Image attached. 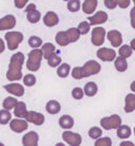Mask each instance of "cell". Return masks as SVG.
I'll list each match as a JSON object with an SVG mask.
<instances>
[{"instance_id":"6da1fadb","label":"cell","mask_w":135,"mask_h":146,"mask_svg":"<svg viewBox=\"0 0 135 146\" xmlns=\"http://www.w3.org/2000/svg\"><path fill=\"white\" fill-rule=\"evenodd\" d=\"M24 62V55L21 52H17L12 55L9 70L7 72V78L10 82H16L22 78V66Z\"/></svg>"},{"instance_id":"7a4b0ae2","label":"cell","mask_w":135,"mask_h":146,"mask_svg":"<svg viewBox=\"0 0 135 146\" xmlns=\"http://www.w3.org/2000/svg\"><path fill=\"white\" fill-rule=\"evenodd\" d=\"M101 70L100 64L96 60H89L82 67H75L72 70V76L75 80H81L84 77H89L98 74Z\"/></svg>"},{"instance_id":"3957f363","label":"cell","mask_w":135,"mask_h":146,"mask_svg":"<svg viewBox=\"0 0 135 146\" xmlns=\"http://www.w3.org/2000/svg\"><path fill=\"white\" fill-rule=\"evenodd\" d=\"M42 58H43V54H42L41 49L40 50H39L38 48H37V49H33V50L29 53V56H28L26 68H28L30 71H33V72L38 71L41 66Z\"/></svg>"},{"instance_id":"277c9868","label":"cell","mask_w":135,"mask_h":146,"mask_svg":"<svg viewBox=\"0 0 135 146\" xmlns=\"http://www.w3.org/2000/svg\"><path fill=\"white\" fill-rule=\"evenodd\" d=\"M4 37H5V41L7 44V48L11 51L17 50L19 44H21L23 40V34L20 32H9L5 34Z\"/></svg>"},{"instance_id":"5b68a950","label":"cell","mask_w":135,"mask_h":146,"mask_svg":"<svg viewBox=\"0 0 135 146\" xmlns=\"http://www.w3.org/2000/svg\"><path fill=\"white\" fill-rule=\"evenodd\" d=\"M121 125V117L117 114H113L110 117H105L100 120V126L106 130L117 129Z\"/></svg>"},{"instance_id":"8992f818","label":"cell","mask_w":135,"mask_h":146,"mask_svg":"<svg viewBox=\"0 0 135 146\" xmlns=\"http://www.w3.org/2000/svg\"><path fill=\"white\" fill-rule=\"evenodd\" d=\"M105 37H106V30L102 27H96L92 31L91 41L92 44L96 47H100L105 42Z\"/></svg>"},{"instance_id":"52a82bcc","label":"cell","mask_w":135,"mask_h":146,"mask_svg":"<svg viewBox=\"0 0 135 146\" xmlns=\"http://www.w3.org/2000/svg\"><path fill=\"white\" fill-rule=\"evenodd\" d=\"M62 139L66 143L71 146H79L82 142V138L79 133L72 132L67 129L66 131L62 132Z\"/></svg>"},{"instance_id":"ba28073f","label":"cell","mask_w":135,"mask_h":146,"mask_svg":"<svg viewBox=\"0 0 135 146\" xmlns=\"http://www.w3.org/2000/svg\"><path fill=\"white\" fill-rule=\"evenodd\" d=\"M96 55L102 62H113L116 58V52L109 48H100L97 50Z\"/></svg>"},{"instance_id":"9c48e42d","label":"cell","mask_w":135,"mask_h":146,"mask_svg":"<svg viewBox=\"0 0 135 146\" xmlns=\"http://www.w3.org/2000/svg\"><path fill=\"white\" fill-rule=\"evenodd\" d=\"M29 127L28 121L26 120H21V119H14V120L10 121V128L14 132L17 133H21L24 130H26Z\"/></svg>"},{"instance_id":"30bf717a","label":"cell","mask_w":135,"mask_h":146,"mask_svg":"<svg viewBox=\"0 0 135 146\" xmlns=\"http://www.w3.org/2000/svg\"><path fill=\"white\" fill-rule=\"evenodd\" d=\"M24 120L28 121V123H33V124L40 126L44 123V115L42 113L36 112V111H28L26 115L24 117Z\"/></svg>"},{"instance_id":"8fae6325","label":"cell","mask_w":135,"mask_h":146,"mask_svg":"<svg viewBox=\"0 0 135 146\" xmlns=\"http://www.w3.org/2000/svg\"><path fill=\"white\" fill-rule=\"evenodd\" d=\"M107 37L109 41L111 42L112 47L114 48H118L121 47V44H122V36H121V33L117 30H112L107 33Z\"/></svg>"},{"instance_id":"7c38bea8","label":"cell","mask_w":135,"mask_h":146,"mask_svg":"<svg viewBox=\"0 0 135 146\" xmlns=\"http://www.w3.org/2000/svg\"><path fill=\"white\" fill-rule=\"evenodd\" d=\"M88 20L91 26H96V25H101L105 23L108 20V14L103 11H99L93 16H89Z\"/></svg>"},{"instance_id":"4fadbf2b","label":"cell","mask_w":135,"mask_h":146,"mask_svg":"<svg viewBox=\"0 0 135 146\" xmlns=\"http://www.w3.org/2000/svg\"><path fill=\"white\" fill-rule=\"evenodd\" d=\"M16 26V18L14 15H7L0 19V31L12 30Z\"/></svg>"},{"instance_id":"5bb4252c","label":"cell","mask_w":135,"mask_h":146,"mask_svg":"<svg viewBox=\"0 0 135 146\" xmlns=\"http://www.w3.org/2000/svg\"><path fill=\"white\" fill-rule=\"evenodd\" d=\"M39 137L35 131H30L22 138V145L23 146H37L38 145Z\"/></svg>"},{"instance_id":"9a60e30c","label":"cell","mask_w":135,"mask_h":146,"mask_svg":"<svg viewBox=\"0 0 135 146\" xmlns=\"http://www.w3.org/2000/svg\"><path fill=\"white\" fill-rule=\"evenodd\" d=\"M3 88L7 92H10L11 94L15 95V96H18V98L24 94V88L20 84H15V83H13V84L5 85Z\"/></svg>"},{"instance_id":"2e32d148","label":"cell","mask_w":135,"mask_h":146,"mask_svg":"<svg viewBox=\"0 0 135 146\" xmlns=\"http://www.w3.org/2000/svg\"><path fill=\"white\" fill-rule=\"evenodd\" d=\"M59 22V17L55 12H47V14L43 16V23L47 27L51 28V27H55L56 25H58Z\"/></svg>"},{"instance_id":"e0dca14e","label":"cell","mask_w":135,"mask_h":146,"mask_svg":"<svg viewBox=\"0 0 135 146\" xmlns=\"http://www.w3.org/2000/svg\"><path fill=\"white\" fill-rule=\"evenodd\" d=\"M97 3L98 1L97 0H84V2L82 3V11L84 14L91 15L93 14L97 7Z\"/></svg>"},{"instance_id":"ac0fdd59","label":"cell","mask_w":135,"mask_h":146,"mask_svg":"<svg viewBox=\"0 0 135 146\" xmlns=\"http://www.w3.org/2000/svg\"><path fill=\"white\" fill-rule=\"evenodd\" d=\"M124 111L127 113L133 112L135 110V94L134 93H129L124 99Z\"/></svg>"},{"instance_id":"d6986e66","label":"cell","mask_w":135,"mask_h":146,"mask_svg":"<svg viewBox=\"0 0 135 146\" xmlns=\"http://www.w3.org/2000/svg\"><path fill=\"white\" fill-rule=\"evenodd\" d=\"M45 109H47V113H50V114H57L61 110V106H60L59 102L55 101V100H52V101H49L47 103Z\"/></svg>"},{"instance_id":"ffe728a7","label":"cell","mask_w":135,"mask_h":146,"mask_svg":"<svg viewBox=\"0 0 135 146\" xmlns=\"http://www.w3.org/2000/svg\"><path fill=\"white\" fill-rule=\"evenodd\" d=\"M59 126L63 129H71L74 126V120L71 115L65 114L59 119Z\"/></svg>"},{"instance_id":"44dd1931","label":"cell","mask_w":135,"mask_h":146,"mask_svg":"<svg viewBox=\"0 0 135 146\" xmlns=\"http://www.w3.org/2000/svg\"><path fill=\"white\" fill-rule=\"evenodd\" d=\"M114 66H115V69L118 71V72H124L126 70L128 69V62H127V59L122 57V56H118L114 59Z\"/></svg>"},{"instance_id":"7402d4cb","label":"cell","mask_w":135,"mask_h":146,"mask_svg":"<svg viewBox=\"0 0 135 146\" xmlns=\"http://www.w3.org/2000/svg\"><path fill=\"white\" fill-rule=\"evenodd\" d=\"M97 91H98V87H97L96 83H94V82H89V83L84 85V92L87 96H90V98L94 96L97 93Z\"/></svg>"},{"instance_id":"603a6c76","label":"cell","mask_w":135,"mask_h":146,"mask_svg":"<svg viewBox=\"0 0 135 146\" xmlns=\"http://www.w3.org/2000/svg\"><path fill=\"white\" fill-rule=\"evenodd\" d=\"M26 112H28V110H26V103L18 102L16 104V106L14 107V114L17 117H23L24 119V117L26 115Z\"/></svg>"},{"instance_id":"cb8c5ba5","label":"cell","mask_w":135,"mask_h":146,"mask_svg":"<svg viewBox=\"0 0 135 146\" xmlns=\"http://www.w3.org/2000/svg\"><path fill=\"white\" fill-rule=\"evenodd\" d=\"M26 19L31 23H37L41 19L40 12L38 11V10H36V9H34L32 11L26 12Z\"/></svg>"},{"instance_id":"d4e9b609","label":"cell","mask_w":135,"mask_h":146,"mask_svg":"<svg viewBox=\"0 0 135 146\" xmlns=\"http://www.w3.org/2000/svg\"><path fill=\"white\" fill-rule=\"evenodd\" d=\"M41 51H42V54H43V58L47 59L53 53H55L56 49H55V46L53 44H51V42H45V44H42Z\"/></svg>"},{"instance_id":"484cf974","label":"cell","mask_w":135,"mask_h":146,"mask_svg":"<svg viewBox=\"0 0 135 146\" xmlns=\"http://www.w3.org/2000/svg\"><path fill=\"white\" fill-rule=\"evenodd\" d=\"M55 40H56V42L60 46V47H66L68 44H70V40L67 36V34L65 31H60L58 33L56 34V36H55Z\"/></svg>"},{"instance_id":"4316f807","label":"cell","mask_w":135,"mask_h":146,"mask_svg":"<svg viewBox=\"0 0 135 146\" xmlns=\"http://www.w3.org/2000/svg\"><path fill=\"white\" fill-rule=\"evenodd\" d=\"M131 128L127 125H121L117 128V137L119 139H128L131 135Z\"/></svg>"},{"instance_id":"83f0119b","label":"cell","mask_w":135,"mask_h":146,"mask_svg":"<svg viewBox=\"0 0 135 146\" xmlns=\"http://www.w3.org/2000/svg\"><path fill=\"white\" fill-rule=\"evenodd\" d=\"M66 34L69 38L70 42H76L80 37V33L77 28H70L68 29V31H66Z\"/></svg>"},{"instance_id":"f1b7e54d","label":"cell","mask_w":135,"mask_h":146,"mask_svg":"<svg viewBox=\"0 0 135 146\" xmlns=\"http://www.w3.org/2000/svg\"><path fill=\"white\" fill-rule=\"evenodd\" d=\"M70 71H71V66L68 65V64H60L59 67L57 68V75L59 77H62L65 78L69 75Z\"/></svg>"},{"instance_id":"f546056e","label":"cell","mask_w":135,"mask_h":146,"mask_svg":"<svg viewBox=\"0 0 135 146\" xmlns=\"http://www.w3.org/2000/svg\"><path fill=\"white\" fill-rule=\"evenodd\" d=\"M12 119V114L10 112V110L7 109H2L0 110V124L1 125H7L9 124V122Z\"/></svg>"},{"instance_id":"4dcf8cb0","label":"cell","mask_w":135,"mask_h":146,"mask_svg":"<svg viewBox=\"0 0 135 146\" xmlns=\"http://www.w3.org/2000/svg\"><path fill=\"white\" fill-rule=\"evenodd\" d=\"M47 65L52 68H55V67H58L60 64H61V57L57 55L56 53H53V54L47 59Z\"/></svg>"},{"instance_id":"1f68e13d","label":"cell","mask_w":135,"mask_h":146,"mask_svg":"<svg viewBox=\"0 0 135 146\" xmlns=\"http://www.w3.org/2000/svg\"><path fill=\"white\" fill-rule=\"evenodd\" d=\"M17 100L15 99V98H12V96H9V98H5L2 103V106H3L4 109H7V110H11L13 109L15 106H16V104H17Z\"/></svg>"},{"instance_id":"d6a6232c","label":"cell","mask_w":135,"mask_h":146,"mask_svg":"<svg viewBox=\"0 0 135 146\" xmlns=\"http://www.w3.org/2000/svg\"><path fill=\"white\" fill-rule=\"evenodd\" d=\"M68 10L72 13H76V12L79 11L80 9V1L79 0H69L68 1Z\"/></svg>"},{"instance_id":"836d02e7","label":"cell","mask_w":135,"mask_h":146,"mask_svg":"<svg viewBox=\"0 0 135 146\" xmlns=\"http://www.w3.org/2000/svg\"><path fill=\"white\" fill-rule=\"evenodd\" d=\"M132 52H133L132 48L130 46H128V44H124V46H121L119 48V56H122L124 58L130 57L132 55Z\"/></svg>"},{"instance_id":"e575fe53","label":"cell","mask_w":135,"mask_h":146,"mask_svg":"<svg viewBox=\"0 0 135 146\" xmlns=\"http://www.w3.org/2000/svg\"><path fill=\"white\" fill-rule=\"evenodd\" d=\"M29 46L33 49H37L42 46V39L38 36H31L29 38Z\"/></svg>"},{"instance_id":"d590c367","label":"cell","mask_w":135,"mask_h":146,"mask_svg":"<svg viewBox=\"0 0 135 146\" xmlns=\"http://www.w3.org/2000/svg\"><path fill=\"white\" fill-rule=\"evenodd\" d=\"M78 31H79V33L80 35H86V34H88L90 32V29H91V25H90V22L88 21H81L79 25H78Z\"/></svg>"},{"instance_id":"8d00e7d4","label":"cell","mask_w":135,"mask_h":146,"mask_svg":"<svg viewBox=\"0 0 135 146\" xmlns=\"http://www.w3.org/2000/svg\"><path fill=\"white\" fill-rule=\"evenodd\" d=\"M102 135V130L99 127H92L90 130H89V137L93 140H96L100 138Z\"/></svg>"},{"instance_id":"74e56055","label":"cell","mask_w":135,"mask_h":146,"mask_svg":"<svg viewBox=\"0 0 135 146\" xmlns=\"http://www.w3.org/2000/svg\"><path fill=\"white\" fill-rule=\"evenodd\" d=\"M23 84L28 86V87H32L36 84V77L33 74H26V76L23 77Z\"/></svg>"},{"instance_id":"f35d334b","label":"cell","mask_w":135,"mask_h":146,"mask_svg":"<svg viewBox=\"0 0 135 146\" xmlns=\"http://www.w3.org/2000/svg\"><path fill=\"white\" fill-rule=\"evenodd\" d=\"M112 145V140L109 137H105V138H98L96 139L95 146H111Z\"/></svg>"},{"instance_id":"ab89813d","label":"cell","mask_w":135,"mask_h":146,"mask_svg":"<svg viewBox=\"0 0 135 146\" xmlns=\"http://www.w3.org/2000/svg\"><path fill=\"white\" fill-rule=\"evenodd\" d=\"M84 89H81V88L76 87L72 90V96H73V99L81 100L82 98H84Z\"/></svg>"},{"instance_id":"60d3db41","label":"cell","mask_w":135,"mask_h":146,"mask_svg":"<svg viewBox=\"0 0 135 146\" xmlns=\"http://www.w3.org/2000/svg\"><path fill=\"white\" fill-rule=\"evenodd\" d=\"M115 1H116V4L121 9H127L130 5V2H131V0H115Z\"/></svg>"},{"instance_id":"b9f144b4","label":"cell","mask_w":135,"mask_h":146,"mask_svg":"<svg viewBox=\"0 0 135 146\" xmlns=\"http://www.w3.org/2000/svg\"><path fill=\"white\" fill-rule=\"evenodd\" d=\"M28 2L29 0H14V4L17 9H23Z\"/></svg>"},{"instance_id":"7bdbcfd3","label":"cell","mask_w":135,"mask_h":146,"mask_svg":"<svg viewBox=\"0 0 135 146\" xmlns=\"http://www.w3.org/2000/svg\"><path fill=\"white\" fill-rule=\"evenodd\" d=\"M105 5H106L109 10H114V9L117 7L115 0H105Z\"/></svg>"},{"instance_id":"ee69618b","label":"cell","mask_w":135,"mask_h":146,"mask_svg":"<svg viewBox=\"0 0 135 146\" xmlns=\"http://www.w3.org/2000/svg\"><path fill=\"white\" fill-rule=\"evenodd\" d=\"M130 19H131V26L133 29H135V7L130 12Z\"/></svg>"},{"instance_id":"f6af8a7d","label":"cell","mask_w":135,"mask_h":146,"mask_svg":"<svg viewBox=\"0 0 135 146\" xmlns=\"http://www.w3.org/2000/svg\"><path fill=\"white\" fill-rule=\"evenodd\" d=\"M34 9H36V5H35L34 3H31V4H29V5L26 7V12L32 11V10H34Z\"/></svg>"},{"instance_id":"bcb514c9","label":"cell","mask_w":135,"mask_h":146,"mask_svg":"<svg viewBox=\"0 0 135 146\" xmlns=\"http://www.w3.org/2000/svg\"><path fill=\"white\" fill-rule=\"evenodd\" d=\"M5 49V46H4V41L1 38H0V53H2Z\"/></svg>"},{"instance_id":"7dc6e473","label":"cell","mask_w":135,"mask_h":146,"mask_svg":"<svg viewBox=\"0 0 135 146\" xmlns=\"http://www.w3.org/2000/svg\"><path fill=\"white\" fill-rule=\"evenodd\" d=\"M130 47L132 48V50H133V51H135V38H134V39H132Z\"/></svg>"},{"instance_id":"c3c4849f","label":"cell","mask_w":135,"mask_h":146,"mask_svg":"<svg viewBox=\"0 0 135 146\" xmlns=\"http://www.w3.org/2000/svg\"><path fill=\"white\" fill-rule=\"evenodd\" d=\"M130 88H131L132 92H135V80H134V82H132V84H131V86H130Z\"/></svg>"},{"instance_id":"681fc988","label":"cell","mask_w":135,"mask_h":146,"mask_svg":"<svg viewBox=\"0 0 135 146\" xmlns=\"http://www.w3.org/2000/svg\"><path fill=\"white\" fill-rule=\"evenodd\" d=\"M126 145H131V146H133V144H132V142H122L121 144V146H126Z\"/></svg>"},{"instance_id":"f907efd6","label":"cell","mask_w":135,"mask_h":146,"mask_svg":"<svg viewBox=\"0 0 135 146\" xmlns=\"http://www.w3.org/2000/svg\"><path fill=\"white\" fill-rule=\"evenodd\" d=\"M134 135H135V127H134Z\"/></svg>"},{"instance_id":"816d5d0a","label":"cell","mask_w":135,"mask_h":146,"mask_svg":"<svg viewBox=\"0 0 135 146\" xmlns=\"http://www.w3.org/2000/svg\"><path fill=\"white\" fill-rule=\"evenodd\" d=\"M133 2H134V4H135V0H133Z\"/></svg>"},{"instance_id":"f5cc1de1","label":"cell","mask_w":135,"mask_h":146,"mask_svg":"<svg viewBox=\"0 0 135 146\" xmlns=\"http://www.w3.org/2000/svg\"><path fill=\"white\" fill-rule=\"evenodd\" d=\"M63 1H69V0H63Z\"/></svg>"}]
</instances>
